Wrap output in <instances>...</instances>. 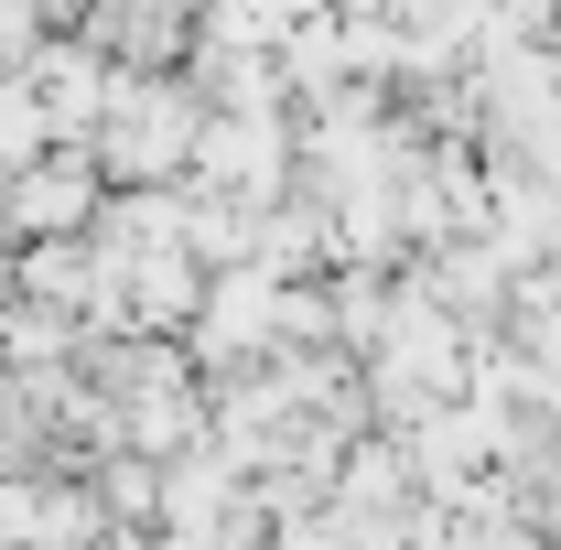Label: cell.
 I'll return each mask as SVG.
<instances>
[{
  "instance_id": "obj_1",
  "label": "cell",
  "mask_w": 561,
  "mask_h": 550,
  "mask_svg": "<svg viewBox=\"0 0 561 550\" xmlns=\"http://www.w3.org/2000/svg\"><path fill=\"white\" fill-rule=\"evenodd\" d=\"M195 130H206V98L184 87V76H119V98H108V119L87 140V162H98V184H173L184 162H195Z\"/></svg>"
},
{
  "instance_id": "obj_3",
  "label": "cell",
  "mask_w": 561,
  "mask_h": 550,
  "mask_svg": "<svg viewBox=\"0 0 561 550\" xmlns=\"http://www.w3.org/2000/svg\"><path fill=\"white\" fill-rule=\"evenodd\" d=\"M33 140H44V108H33V98H0V173L33 162Z\"/></svg>"
},
{
  "instance_id": "obj_2",
  "label": "cell",
  "mask_w": 561,
  "mask_h": 550,
  "mask_svg": "<svg viewBox=\"0 0 561 550\" xmlns=\"http://www.w3.org/2000/svg\"><path fill=\"white\" fill-rule=\"evenodd\" d=\"M98 206H108V184H98V162H87V151L44 162V173L22 162V184H11V227H44V238H87Z\"/></svg>"
}]
</instances>
